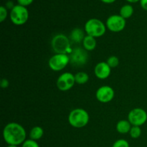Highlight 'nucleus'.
<instances>
[{"label": "nucleus", "instance_id": "nucleus-7", "mask_svg": "<svg viewBox=\"0 0 147 147\" xmlns=\"http://www.w3.org/2000/svg\"><path fill=\"white\" fill-rule=\"evenodd\" d=\"M70 63V57L67 54H55L50 57L48 65L50 68L54 71L63 70Z\"/></svg>", "mask_w": 147, "mask_h": 147}, {"label": "nucleus", "instance_id": "nucleus-27", "mask_svg": "<svg viewBox=\"0 0 147 147\" xmlns=\"http://www.w3.org/2000/svg\"><path fill=\"white\" fill-rule=\"evenodd\" d=\"M14 6L15 5H14V4H13L12 1H8V2L7 3V4H6V7H7V8H9V9H11L14 7Z\"/></svg>", "mask_w": 147, "mask_h": 147}, {"label": "nucleus", "instance_id": "nucleus-16", "mask_svg": "<svg viewBox=\"0 0 147 147\" xmlns=\"http://www.w3.org/2000/svg\"><path fill=\"white\" fill-rule=\"evenodd\" d=\"M43 134H44V131L40 126H34L31 129L30 132V139L37 141L42 137Z\"/></svg>", "mask_w": 147, "mask_h": 147}, {"label": "nucleus", "instance_id": "nucleus-15", "mask_svg": "<svg viewBox=\"0 0 147 147\" xmlns=\"http://www.w3.org/2000/svg\"><path fill=\"white\" fill-rule=\"evenodd\" d=\"M131 127V124L129 121L121 120L120 121L118 122L116 125V130L119 133L125 134L129 133Z\"/></svg>", "mask_w": 147, "mask_h": 147}, {"label": "nucleus", "instance_id": "nucleus-11", "mask_svg": "<svg viewBox=\"0 0 147 147\" xmlns=\"http://www.w3.org/2000/svg\"><path fill=\"white\" fill-rule=\"evenodd\" d=\"M114 90L109 86H103L99 88L96 93V98L101 103H109L114 98Z\"/></svg>", "mask_w": 147, "mask_h": 147}, {"label": "nucleus", "instance_id": "nucleus-8", "mask_svg": "<svg viewBox=\"0 0 147 147\" xmlns=\"http://www.w3.org/2000/svg\"><path fill=\"white\" fill-rule=\"evenodd\" d=\"M128 121L132 126H141L144 124L147 121V113L141 108H136L129 112L128 115Z\"/></svg>", "mask_w": 147, "mask_h": 147}, {"label": "nucleus", "instance_id": "nucleus-22", "mask_svg": "<svg viewBox=\"0 0 147 147\" xmlns=\"http://www.w3.org/2000/svg\"><path fill=\"white\" fill-rule=\"evenodd\" d=\"M22 147H40L37 142L32 139H27L24 141L22 145Z\"/></svg>", "mask_w": 147, "mask_h": 147}, {"label": "nucleus", "instance_id": "nucleus-26", "mask_svg": "<svg viewBox=\"0 0 147 147\" xmlns=\"http://www.w3.org/2000/svg\"><path fill=\"white\" fill-rule=\"evenodd\" d=\"M140 5L143 9L147 11V0H140Z\"/></svg>", "mask_w": 147, "mask_h": 147}, {"label": "nucleus", "instance_id": "nucleus-19", "mask_svg": "<svg viewBox=\"0 0 147 147\" xmlns=\"http://www.w3.org/2000/svg\"><path fill=\"white\" fill-rule=\"evenodd\" d=\"M129 134H130L131 137L133 139H138L139 137H140L141 134H142V129H141L140 126H132L129 131Z\"/></svg>", "mask_w": 147, "mask_h": 147}, {"label": "nucleus", "instance_id": "nucleus-3", "mask_svg": "<svg viewBox=\"0 0 147 147\" xmlns=\"http://www.w3.org/2000/svg\"><path fill=\"white\" fill-rule=\"evenodd\" d=\"M85 31L87 35L95 37H102L106 31L104 23L98 19L92 18L88 20L85 24Z\"/></svg>", "mask_w": 147, "mask_h": 147}, {"label": "nucleus", "instance_id": "nucleus-4", "mask_svg": "<svg viewBox=\"0 0 147 147\" xmlns=\"http://www.w3.org/2000/svg\"><path fill=\"white\" fill-rule=\"evenodd\" d=\"M10 20L15 25H22L25 24L29 19V11L25 7L17 4L10 11Z\"/></svg>", "mask_w": 147, "mask_h": 147}, {"label": "nucleus", "instance_id": "nucleus-1", "mask_svg": "<svg viewBox=\"0 0 147 147\" xmlns=\"http://www.w3.org/2000/svg\"><path fill=\"white\" fill-rule=\"evenodd\" d=\"M25 129L22 125L15 122H11L5 126L3 130V138L8 145L22 144L26 140Z\"/></svg>", "mask_w": 147, "mask_h": 147}, {"label": "nucleus", "instance_id": "nucleus-23", "mask_svg": "<svg viewBox=\"0 0 147 147\" xmlns=\"http://www.w3.org/2000/svg\"><path fill=\"white\" fill-rule=\"evenodd\" d=\"M7 17V7L4 6L0 7V22H3Z\"/></svg>", "mask_w": 147, "mask_h": 147}, {"label": "nucleus", "instance_id": "nucleus-12", "mask_svg": "<svg viewBox=\"0 0 147 147\" xmlns=\"http://www.w3.org/2000/svg\"><path fill=\"white\" fill-rule=\"evenodd\" d=\"M111 72L110 66L105 62H100L96 65L94 69L95 76L100 80L106 79L109 77Z\"/></svg>", "mask_w": 147, "mask_h": 147}, {"label": "nucleus", "instance_id": "nucleus-24", "mask_svg": "<svg viewBox=\"0 0 147 147\" xmlns=\"http://www.w3.org/2000/svg\"><path fill=\"white\" fill-rule=\"evenodd\" d=\"M34 0H17L18 4L23 6V7H27V6L30 5L33 2Z\"/></svg>", "mask_w": 147, "mask_h": 147}, {"label": "nucleus", "instance_id": "nucleus-14", "mask_svg": "<svg viewBox=\"0 0 147 147\" xmlns=\"http://www.w3.org/2000/svg\"><path fill=\"white\" fill-rule=\"evenodd\" d=\"M97 45V42L95 37L86 35L83 41V45L85 50L87 51H92L94 50Z\"/></svg>", "mask_w": 147, "mask_h": 147}, {"label": "nucleus", "instance_id": "nucleus-29", "mask_svg": "<svg viewBox=\"0 0 147 147\" xmlns=\"http://www.w3.org/2000/svg\"><path fill=\"white\" fill-rule=\"evenodd\" d=\"M126 1H127L129 3H136L138 1H140V0H126Z\"/></svg>", "mask_w": 147, "mask_h": 147}, {"label": "nucleus", "instance_id": "nucleus-18", "mask_svg": "<svg viewBox=\"0 0 147 147\" xmlns=\"http://www.w3.org/2000/svg\"><path fill=\"white\" fill-rule=\"evenodd\" d=\"M75 79H76V83H77L78 84L83 85L88 81L89 76L85 72H79L75 75Z\"/></svg>", "mask_w": 147, "mask_h": 147}, {"label": "nucleus", "instance_id": "nucleus-9", "mask_svg": "<svg viewBox=\"0 0 147 147\" xmlns=\"http://www.w3.org/2000/svg\"><path fill=\"white\" fill-rule=\"evenodd\" d=\"M126 20L120 14L111 15L106 20V27L113 32H119L126 27Z\"/></svg>", "mask_w": 147, "mask_h": 147}, {"label": "nucleus", "instance_id": "nucleus-2", "mask_svg": "<svg viewBox=\"0 0 147 147\" xmlns=\"http://www.w3.org/2000/svg\"><path fill=\"white\" fill-rule=\"evenodd\" d=\"M89 121V115L83 109H76L71 111L68 116V122L73 127L80 129L88 124Z\"/></svg>", "mask_w": 147, "mask_h": 147}, {"label": "nucleus", "instance_id": "nucleus-25", "mask_svg": "<svg viewBox=\"0 0 147 147\" xmlns=\"http://www.w3.org/2000/svg\"><path fill=\"white\" fill-rule=\"evenodd\" d=\"M9 85V83L7 79L3 78L2 80H1V87L2 88H8Z\"/></svg>", "mask_w": 147, "mask_h": 147}, {"label": "nucleus", "instance_id": "nucleus-13", "mask_svg": "<svg viewBox=\"0 0 147 147\" xmlns=\"http://www.w3.org/2000/svg\"><path fill=\"white\" fill-rule=\"evenodd\" d=\"M85 37L84 32L80 28H75L70 33V40L76 43H80L83 41Z\"/></svg>", "mask_w": 147, "mask_h": 147}, {"label": "nucleus", "instance_id": "nucleus-17", "mask_svg": "<svg viewBox=\"0 0 147 147\" xmlns=\"http://www.w3.org/2000/svg\"><path fill=\"white\" fill-rule=\"evenodd\" d=\"M133 14L134 7L131 4H125L120 9V15L125 20L130 18Z\"/></svg>", "mask_w": 147, "mask_h": 147}, {"label": "nucleus", "instance_id": "nucleus-30", "mask_svg": "<svg viewBox=\"0 0 147 147\" xmlns=\"http://www.w3.org/2000/svg\"><path fill=\"white\" fill-rule=\"evenodd\" d=\"M7 147H17V146H14V145H9Z\"/></svg>", "mask_w": 147, "mask_h": 147}, {"label": "nucleus", "instance_id": "nucleus-21", "mask_svg": "<svg viewBox=\"0 0 147 147\" xmlns=\"http://www.w3.org/2000/svg\"><path fill=\"white\" fill-rule=\"evenodd\" d=\"M112 147H129V144L125 139H119L113 143Z\"/></svg>", "mask_w": 147, "mask_h": 147}, {"label": "nucleus", "instance_id": "nucleus-5", "mask_svg": "<svg viewBox=\"0 0 147 147\" xmlns=\"http://www.w3.org/2000/svg\"><path fill=\"white\" fill-rule=\"evenodd\" d=\"M52 48L56 54H67L70 51V42L65 34H59L55 36L51 42Z\"/></svg>", "mask_w": 147, "mask_h": 147}, {"label": "nucleus", "instance_id": "nucleus-28", "mask_svg": "<svg viewBox=\"0 0 147 147\" xmlns=\"http://www.w3.org/2000/svg\"><path fill=\"white\" fill-rule=\"evenodd\" d=\"M102 2L105 3V4H113V2L116 1V0H100Z\"/></svg>", "mask_w": 147, "mask_h": 147}, {"label": "nucleus", "instance_id": "nucleus-20", "mask_svg": "<svg viewBox=\"0 0 147 147\" xmlns=\"http://www.w3.org/2000/svg\"><path fill=\"white\" fill-rule=\"evenodd\" d=\"M106 63L110 66L111 68H113V67H116L119 65V59L116 56H111L108 58Z\"/></svg>", "mask_w": 147, "mask_h": 147}, {"label": "nucleus", "instance_id": "nucleus-10", "mask_svg": "<svg viewBox=\"0 0 147 147\" xmlns=\"http://www.w3.org/2000/svg\"><path fill=\"white\" fill-rule=\"evenodd\" d=\"M76 83L75 76L70 73H64L59 76L57 80V87L61 91L70 90Z\"/></svg>", "mask_w": 147, "mask_h": 147}, {"label": "nucleus", "instance_id": "nucleus-6", "mask_svg": "<svg viewBox=\"0 0 147 147\" xmlns=\"http://www.w3.org/2000/svg\"><path fill=\"white\" fill-rule=\"evenodd\" d=\"M69 57H70V63L72 65L80 67L87 63L88 55L85 49L82 47H76L70 52Z\"/></svg>", "mask_w": 147, "mask_h": 147}]
</instances>
